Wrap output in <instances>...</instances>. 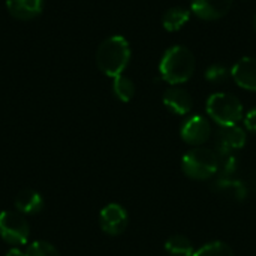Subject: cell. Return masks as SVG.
Segmentation results:
<instances>
[{"instance_id":"cell-16","label":"cell","mask_w":256,"mask_h":256,"mask_svg":"<svg viewBox=\"0 0 256 256\" xmlns=\"http://www.w3.org/2000/svg\"><path fill=\"white\" fill-rule=\"evenodd\" d=\"M112 92H114V94H116V98L118 100L129 102L135 94V84L132 82L130 78H128L124 75H118V76L114 78Z\"/></svg>"},{"instance_id":"cell-15","label":"cell","mask_w":256,"mask_h":256,"mask_svg":"<svg viewBox=\"0 0 256 256\" xmlns=\"http://www.w3.org/2000/svg\"><path fill=\"white\" fill-rule=\"evenodd\" d=\"M165 250L171 256H192L194 246L184 236H172L165 243Z\"/></svg>"},{"instance_id":"cell-1","label":"cell","mask_w":256,"mask_h":256,"mask_svg":"<svg viewBox=\"0 0 256 256\" xmlns=\"http://www.w3.org/2000/svg\"><path fill=\"white\" fill-rule=\"evenodd\" d=\"M130 60V46L129 42L120 36L114 34L106 38L96 51V64L102 74L106 76L116 78L123 75Z\"/></svg>"},{"instance_id":"cell-10","label":"cell","mask_w":256,"mask_h":256,"mask_svg":"<svg viewBox=\"0 0 256 256\" xmlns=\"http://www.w3.org/2000/svg\"><path fill=\"white\" fill-rule=\"evenodd\" d=\"M231 75L234 81L237 82L238 87L249 90V92H256V58L255 57H243L240 58L232 70Z\"/></svg>"},{"instance_id":"cell-12","label":"cell","mask_w":256,"mask_h":256,"mask_svg":"<svg viewBox=\"0 0 256 256\" xmlns=\"http://www.w3.org/2000/svg\"><path fill=\"white\" fill-rule=\"evenodd\" d=\"M164 105L174 114L186 116L194 106V99L184 88L171 87L164 94Z\"/></svg>"},{"instance_id":"cell-9","label":"cell","mask_w":256,"mask_h":256,"mask_svg":"<svg viewBox=\"0 0 256 256\" xmlns=\"http://www.w3.org/2000/svg\"><path fill=\"white\" fill-rule=\"evenodd\" d=\"M232 0H192V12L206 21H214L228 14Z\"/></svg>"},{"instance_id":"cell-7","label":"cell","mask_w":256,"mask_h":256,"mask_svg":"<svg viewBox=\"0 0 256 256\" xmlns=\"http://www.w3.org/2000/svg\"><path fill=\"white\" fill-rule=\"evenodd\" d=\"M212 134V128L207 118L202 116H194L188 118L180 130L182 140L190 146H201L204 144Z\"/></svg>"},{"instance_id":"cell-13","label":"cell","mask_w":256,"mask_h":256,"mask_svg":"<svg viewBox=\"0 0 256 256\" xmlns=\"http://www.w3.org/2000/svg\"><path fill=\"white\" fill-rule=\"evenodd\" d=\"M44 200L39 192L24 189L15 196V208L21 214H36L42 210Z\"/></svg>"},{"instance_id":"cell-6","label":"cell","mask_w":256,"mask_h":256,"mask_svg":"<svg viewBox=\"0 0 256 256\" xmlns=\"http://www.w3.org/2000/svg\"><path fill=\"white\" fill-rule=\"evenodd\" d=\"M99 224L105 234L120 236L128 226V213L118 204H108L99 214Z\"/></svg>"},{"instance_id":"cell-2","label":"cell","mask_w":256,"mask_h":256,"mask_svg":"<svg viewBox=\"0 0 256 256\" xmlns=\"http://www.w3.org/2000/svg\"><path fill=\"white\" fill-rule=\"evenodd\" d=\"M196 62L192 51L183 45H174L165 51L159 63V72L164 81L171 86H177L192 78Z\"/></svg>"},{"instance_id":"cell-8","label":"cell","mask_w":256,"mask_h":256,"mask_svg":"<svg viewBox=\"0 0 256 256\" xmlns=\"http://www.w3.org/2000/svg\"><path fill=\"white\" fill-rule=\"evenodd\" d=\"M246 144V134L237 124L220 126L218 132V148L220 154H232L234 150L243 148Z\"/></svg>"},{"instance_id":"cell-18","label":"cell","mask_w":256,"mask_h":256,"mask_svg":"<svg viewBox=\"0 0 256 256\" xmlns=\"http://www.w3.org/2000/svg\"><path fill=\"white\" fill-rule=\"evenodd\" d=\"M24 256H60V254L51 243L34 242L27 248Z\"/></svg>"},{"instance_id":"cell-19","label":"cell","mask_w":256,"mask_h":256,"mask_svg":"<svg viewBox=\"0 0 256 256\" xmlns=\"http://www.w3.org/2000/svg\"><path fill=\"white\" fill-rule=\"evenodd\" d=\"M226 78H228V69L224 64H212L206 70V80L213 84L224 82Z\"/></svg>"},{"instance_id":"cell-4","label":"cell","mask_w":256,"mask_h":256,"mask_svg":"<svg viewBox=\"0 0 256 256\" xmlns=\"http://www.w3.org/2000/svg\"><path fill=\"white\" fill-rule=\"evenodd\" d=\"M207 112L219 126H234L243 118V105L230 93H214L207 100Z\"/></svg>"},{"instance_id":"cell-5","label":"cell","mask_w":256,"mask_h":256,"mask_svg":"<svg viewBox=\"0 0 256 256\" xmlns=\"http://www.w3.org/2000/svg\"><path fill=\"white\" fill-rule=\"evenodd\" d=\"M0 236L9 244H26L30 237V226L20 212L0 213Z\"/></svg>"},{"instance_id":"cell-14","label":"cell","mask_w":256,"mask_h":256,"mask_svg":"<svg viewBox=\"0 0 256 256\" xmlns=\"http://www.w3.org/2000/svg\"><path fill=\"white\" fill-rule=\"evenodd\" d=\"M190 18V12L184 8L176 6L168 9L162 16V26L168 32H178Z\"/></svg>"},{"instance_id":"cell-21","label":"cell","mask_w":256,"mask_h":256,"mask_svg":"<svg viewBox=\"0 0 256 256\" xmlns=\"http://www.w3.org/2000/svg\"><path fill=\"white\" fill-rule=\"evenodd\" d=\"M254 22H255V30H256V15H255V21H254Z\"/></svg>"},{"instance_id":"cell-17","label":"cell","mask_w":256,"mask_h":256,"mask_svg":"<svg viewBox=\"0 0 256 256\" xmlns=\"http://www.w3.org/2000/svg\"><path fill=\"white\" fill-rule=\"evenodd\" d=\"M192 256H234L232 249L224 243V242H213L207 243L202 248H200Z\"/></svg>"},{"instance_id":"cell-11","label":"cell","mask_w":256,"mask_h":256,"mask_svg":"<svg viewBox=\"0 0 256 256\" xmlns=\"http://www.w3.org/2000/svg\"><path fill=\"white\" fill-rule=\"evenodd\" d=\"M45 0H6V9L10 16L20 21H28L42 14Z\"/></svg>"},{"instance_id":"cell-3","label":"cell","mask_w":256,"mask_h":256,"mask_svg":"<svg viewBox=\"0 0 256 256\" xmlns=\"http://www.w3.org/2000/svg\"><path fill=\"white\" fill-rule=\"evenodd\" d=\"M184 174L194 180H207L219 170V156L206 147H196L188 152L182 159Z\"/></svg>"},{"instance_id":"cell-20","label":"cell","mask_w":256,"mask_h":256,"mask_svg":"<svg viewBox=\"0 0 256 256\" xmlns=\"http://www.w3.org/2000/svg\"><path fill=\"white\" fill-rule=\"evenodd\" d=\"M244 126H246L248 130L255 132L256 134V108L250 110V111L246 114V117H244Z\"/></svg>"}]
</instances>
